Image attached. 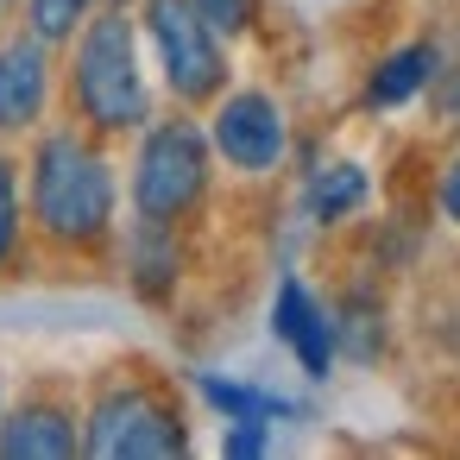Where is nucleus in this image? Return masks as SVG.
Returning a JSON list of instances; mask_svg holds the SVG:
<instances>
[{
    "mask_svg": "<svg viewBox=\"0 0 460 460\" xmlns=\"http://www.w3.org/2000/svg\"><path fill=\"white\" fill-rule=\"evenodd\" d=\"M215 114H208V146H215V158L227 164V171H240V177H271L278 164H284V152H290V120H284V108H278V95H265V89H221L215 102H208Z\"/></svg>",
    "mask_w": 460,
    "mask_h": 460,
    "instance_id": "423d86ee",
    "label": "nucleus"
},
{
    "mask_svg": "<svg viewBox=\"0 0 460 460\" xmlns=\"http://www.w3.org/2000/svg\"><path fill=\"white\" fill-rule=\"evenodd\" d=\"M435 202H441L447 221H460V158H447V171H441V183H435Z\"/></svg>",
    "mask_w": 460,
    "mask_h": 460,
    "instance_id": "a211bd4d",
    "label": "nucleus"
},
{
    "mask_svg": "<svg viewBox=\"0 0 460 460\" xmlns=\"http://www.w3.org/2000/svg\"><path fill=\"white\" fill-rule=\"evenodd\" d=\"M70 114L95 139H127L152 120V83L139 64V20L127 7H89L70 39Z\"/></svg>",
    "mask_w": 460,
    "mask_h": 460,
    "instance_id": "f03ea898",
    "label": "nucleus"
},
{
    "mask_svg": "<svg viewBox=\"0 0 460 460\" xmlns=\"http://www.w3.org/2000/svg\"><path fill=\"white\" fill-rule=\"evenodd\" d=\"M196 13L221 32V39H240L252 32V0H196Z\"/></svg>",
    "mask_w": 460,
    "mask_h": 460,
    "instance_id": "dca6fc26",
    "label": "nucleus"
},
{
    "mask_svg": "<svg viewBox=\"0 0 460 460\" xmlns=\"http://www.w3.org/2000/svg\"><path fill=\"white\" fill-rule=\"evenodd\" d=\"M0 403H7V385H0Z\"/></svg>",
    "mask_w": 460,
    "mask_h": 460,
    "instance_id": "412c9836",
    "label": "nucleus"
},
{
    "mask_svg": "<svg viewBox=\"0 0 460 460\" xmlns=\"http://www.w3.org/2000/svg\"><path fill=\"white\" fill-rule=\"evenodd\" d=\"M196 391H202V403H208V410H221L227 422H284V416H296V403H290V397H278V391H265V385L221 378V372H202V378H196Z\"/></svg>",
    "mask_w": 460,
    "mask_h": 460,
    "instance_id": "ddd939ff",
    "label": "nucleus"
},
{
    "mask_svg": "<svg viewBox=\"0 0 460 460\" xmlns=\"http://www.w3.org/2000/svg\"><path fill=\"white\" fill-rule=\"evenodd\" d=\"M215 183V146L202 133V120L171 114V120H146L139 127V152H133V215L146 221H190L208 202Z\"/></svg>",
    "mask_w": 460,
    "mask_h": 460,
    "instance_id": "20e7f679",
    "label": "nucleus"
},
{
    "mask_svg": "<svg viewBox=\"0 0 460 460\" xmlns=\"http://www.w3.org/2000/svg\"><path fill=\"white\" fill-rule=\"evenodd\" d=\"M51 108V45L39 32L0 39V133H39Z\"/></svg>",
    "mask_w": 460,
    "mask_h": 460,
    "instance_id": "6e6552de",
    "label": "nucleus"
},
{
    "mask_svg": "<svg viewBox=\"0 0 460 460\" xmlns=\"http://www.w3.org/2000/svg\"><path fill=\"white\" fill-rule=\"evenodd\" d=\"M127 278L146 303H164L183 278V246H177V221H133L127 234Z\"/></svg>",
    "mask_w": 460,
    "mask_h": 460,
    "instance_id": "9d476101",
    "label": "nucleus"
},
{
    "mask_svg": "<svg viewBox=\"0 0 460 460\" xmlns=\"http://www.w3.org/2000/svg\"><path fill=\"white\" fill-rule=\"evenodd\" d=\"M26 221L51 252H76V259H89V252H102L114 240V227H120V177H114V158L102 152V139L83 133L76 120L32 139Z\"/></svg>",
    "mask_w": 460,
    "mask_h": 460,
    "instance_id": "f257e3e1",
    "label": "nucleus"
},
{
    "mask_svg": "<svg viewBox=\"0 0 460 460\" xmlns=\"http://www.w3.org/2000/svg\"><path fill=\"white\" fill-rule=\"evenodd\" d=\"M366 196H372L366 164L334 158V164L309 171V183H303V215H309V221H322V227H334V221H347L353 208H366Z\"/></svg>",
    "mask_w": 460,
    "mask_h": 460,
    "instance_id": "f8f14e48",
    "label": "nucleus"
},
{
    "mask_svg": "<svg viewBox=\"0 0 460 460\" xmlns=\"http://www.w3.org/2000/svg\"><path fill=\"white\" fill-rule=\"evenodd\" d=\"M95 0H26V32H39L45 45H70L76 26L89 20Z\"/></svg>",
    "mask_w": 460,
    "mask_h": 460,
    "instance_id": "2eb2a0df",
    "label": "nucleus"
},
{
    "mask_svg": "<svg viewBox=\"0 0 460 460\" xmlns=\"http://www.w3.org/2000/svg\"><path fill=\"white\" fill-rule=\"evenodd\" d=\"M139 32L177 108H208L227 89V45L196 13V0H139Z\"/></svg>",
    "mask_w": 460,
    "mask_h": 460,
    "instance_id": "39448f33",
    "label": "nucleus"
},
{
    "mask_svg": "<svg viewBox=\"0 0 460 460\" xmlns=\"http://www.w3.org/2000/svg\"><path fill=\"white\" fill-rule=\"evenodd\" d=\"M265 447H271V422H227V435H221L227 460H259Z\"/></svg>",
    "mask_w": 460,
    "mask_h": 460,
    "instance_id": "f3484780",
    "label": "nucleus"
},
{
    "mask_svg": "<svg viewBox=\"0 0 460 460\" xmlns=\"http://www.w3.org/2000/svg\"><path fill=\"white\" fill-rule=\"evenodd\" d=\"M271 334L296 353V366L309 378H328L334 372V322H328V303L303 284V278H278V296H271Z\"/></svg>",
    "mask_w": 460,
    "mask_h": 460,
    "instance_id": "1a4fd4ad",
    "label": "nucleus"
},
{
    "mask_svg": "<svg viewBox=\"0 0 460 460\" xmlns=\"http://www.w3.org/2000/svg\"><path fill=\"white\" fill-rule=\"evenodd\" d=\"M435 76H441V51H435L429 39H410V45H397L391 58H378V70L366 76V108H403V102H416Z\"/></svg>",
    "mask_w": 460,
    "mask_h": 460,
    "instance_id": "9b49d317",
    "label": "nucleus"
},
{
    "mask_svg": "<svg viewBox=\"0 0 460 460\" xmlns=\"http://www.w3.org/2000/svg\"><path fill=\"white\" fill-rule=\"evenodd\" d=\"M7 7H13V0H0V13H7Z\"/></svg>",
    "mask_w": 460,
    "mask_h": 460,
    "instance_id": "aec40b11",
    "label": "nucleus"
},
{
    "mask_svg": "<svg viewBox=\"0 0 460 460\" xmlns=\"http://www.w3.org/2000/svg\"><path fill=\"white\" fill-rule=\"evenodd\" d=\"M26 246V190H20V164L0 152V271H7Z\"/></svg>",
    "mask_w": 460,
    "mask_h": 460,
    "instance_id": "4468645a",
    "label": "nucleus"
},
{
    "mask_svg": "<svg viewBox=\"0 0 460 460\" xmlns=\"http://www.w3.org/2000/svg\"><path fill=\"white\" fill-rule=\"evenodd\" d=\"M108 7H133V0H108Z\"/></svg>",
    "mask_w": 460,
    "mask_h": 460,
    "instance_id": "6ab92c4d",
    "label": "nucleus"
},
{
    "mask_svg": "<svg viewBox=\"0 0 460 460\" xmlns=\"http://www.w3.org/2000/svg\"><path fill=\"white\" fill-rule=\"evenodd\" d=\"M83 454L89 460H183L190 422L171 385L158 378H108L83 410Z\"/></svg>",
    "mask_w": 460,
    "mask_h": 460,
    "instance_id": "7ed1b4c3",
    "label": "nucleus"
},
{
    "mask_svg": "<svg viewBox=\"0 0 460 460\" xmlns=\"http://www.w3.org/2000/svg\"><path fill=\"white\" fill-rule=\"evenodd\" d=\"M83 454V416L58 391H32L0 410V460H70Z\"/></svg>",
    "mask_w": 460,
    "mask_h": 460,
    "instance_id": "0eeeda50",
    "label": "nucleus"
}]
</instances>
